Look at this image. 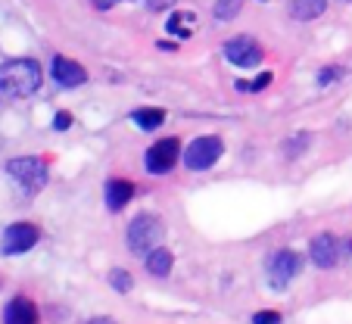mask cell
Here are the masks:
<instances>
[{"instance_id":"obj_1","label":"cell","mask_w":352,"mask_h":324,"mask_svg":"<svg viewBox=\"0 0 352 324\" xmlns=\"http://www.w3.org/2000/svg\"><path fill=\"white\" fill-rule=\"evenodd\" d=\"M41 87V66L34 60H10L0 66V94L28 97Z\"/></svg>"},{"instance_id":"obj_2","label":"cell","mask_w":352,"mask_h":324,"mask_svg":"<svg viewBox=\"0 0 352 324\" xmlns=\"http://www.w3.org/2000/svg\"><path fill=\"white\" fill-rule=\"evenodd\" d=\"M162 234H166V228H162L160 215L140 212V215L131 219V225H128V234H125L128 250L138 252V256H150V252L162 244Z\"/></svg>"},{"instance_id":"obj_3","label":"cell","mask_w":352,"mask_h":324,"mask_svg":"<svg viewBox=\"0 0 352 324\" xmlns=\"http://www.w3.org/2000/svg\"><path fill=\"white\" fill-rule=\"evenodd\" d=\"M7 172L16 184L25 193H38L47 184V162L38 156H22V159H10Z\"/></svg>"},{"instance_id":"obj_4","label":"cell","mask_w":352,"mask_h":324,"mask_svg":"<svg viewBox=\"0 0 352 324\" xmlns=\"http://www.w3.org/2000/svg\"><path fill=\"white\" fill-rule=\"evenodd\" d=\"M221 153H225V144H221L215 134H206V138H197L184 150V166L190 169V172H203V169H212L215 162H219Z\"/></svg>"},{"instance_id":"obj_5","label":"cell","mask_w":352,"mask_h":324,"mask_svg":"<svg viewBox=\"0 0 352 324\" xmlns=\"http://www.w3.org/2000/svg\"><path fill=\"white\" fill-rule=\"evenodd\" d=\"M178 156H181L178 138H162V140H156V144L146 150L144 166H146V172L150 175H166V172H172L175 169Z\"/></svg>"},{"instance_id":"obj_6","label":"cell","mask_w":352,"mask_h":324,"mask_svg":"<svg viewBox=\"0 0 352 324\" xmlns=\"http://www.w3.org/2000/svg\"><path fill=\"white\" fill-rule=\"evenodd\" d=\"M302 272V256L293 250H278L272 259H268V281H272V287H287L296 274Z\"/></svg>"},{"instance_id":"obj_7","label":"cell","mask_w":352,"mask_h":324,"mask_svg":"<svg viewBox=\"0 0 352 324\" xmlns=\"http://www.w3.org/2000/svg\"><path fill=\"white\" fill-rule=\"evenodd\" d=\"M221 50H225L228 63H234V66H240V69H253V66H259L262 56H265V50L259 47V41L246 38V34L225 41V47H221Z\"/></svg>"},{"instance_id":"obj_8","label":"cell","mask_w":352,"mask_h":324,"mask_svg":"<svg viewBox=\"0 0 352 324\" xmlns=\"http://www.w3.org/2000/svg\"><path fill=\"white\" fill-rule=\"evenodd\" d=\"M41 231L34 225H28V222H16V225H10L7 231H3V252L7 256H19V252H28L34 244H38Z\"/></svg>"},{"instance_id":"obj_9","label":"cell","mask_w":352,"mask_h":324,"mask_svg":"<svg viewBox=\"0 0 352 324\" xmlns=\"http://www.w3.org/2000/svg\"><path fill=\"white\" fill-rule=\"evenodd\" d=\"M309 252H312V262L318 265V268H331L340 259V244L333 234H318V237H312Z\"/></svg>"},{"instance_id":"obj_10","label":"cell","mask_w":352,"mask_h":324,"mask_svg":"<svg viewBox=\"0 0 352 324\" xmlns=\"http://www.w3.org/2000/svg\"><path fill=\"white\" fill-rule=\"evenodd\" d=\"M54 78L60 81L63 87H78V85L87 81V72H85L81 63L69 60V56H56L54 60Z\"/></svg>"},{"instance_id":"obj_11","label":"cell","mask_w":352,"mask_h":324,"mask_svg":"<svg viewBox=\"0 0 352 324\" xmlns=\"http://www.w3.org/2000/svg\"><path fill=\"white\" fill-rule=\"evenodd\" d=\"M3 324H38V309L32 299L16 296L3 312Z\"/></svg>"},{"instance_id":"obj_12","label":"cell","mask_w":352,"mask_h":324,"mask_svg":"<svg viewBox=\"0 0 352 324\" xmlns=\"http://www.w3.org/2000/svg\"><path fill=\"white\" fill-rule=\"evenodd\" d=\"M131 197H134V184H131V181H125V178L107 181V206L113 212L125 209V206L131 203Z\"/></svg>"},{"instance_id":"obj_13","label":"cell","mask_w":352,"mask_h":324,"mask_svg":"<svg viewBox=\"0 0 352 324\" xmlns=\"http://www.w3.org/2000/svg\"><path fill=\"white\" fill-rule=\"evenodd\" d=\"M324 10H327V0H290V16L299 22L318 19Z\"/></svg>"},{"instance_id":"obj_14","label":"cell","mask_w":352,"mask_h":324,"mask_svg":"<svg viewBox=\"0 0 352 324\" xmlns=\"http://www.w3.org/2000/svg\"><path fill=\"white\" fill-rule=\"evenodd\" d=\"M146 272L156 274V278H166V274L172 272V252L162 250V246H156V250L146 256Z\"/></svg>"},{"instance_id":"obj_15","label":"cell","mask_w":352,"mask_h":324,"mask_svg":"<svg viewBox=\"0 0 352 324\" xmlns=\"http://www.w3.org/2000/svg\"><path fill=\"white\" fill-rule=\"evenodd\" d=\"M131 122L138 128H144V131H156V128L166 122V113H162V109H134Z\"/></svg>"},{"instance_id":"obj_16","label":"cell","mask_w":352,"mask_h":324,"mask_svg":"<svg viewBox=\"0 0 352 324\" xmlns=\"http://www.w3.org/2000/svg\"><path fill=\"white\" fill-rule=\"evenodd\" d=\"M193 25H197L193 13H175L172 19L166 22V28H168L172 34H178V38H190V34H193Z\"/></svg>"},{"instance_id":"obj_17","label":"cell","mask_w":352,"mask_h":324,"mask_svg":"<svg viewBox=\"0 0 352 324\" xmlns=\"http://www.w3.org/2000/svg\"><path fill=\"white\" fill-rule=\"evenodd\" d=\"M109 284H113L119 293H128L134 287V281H131V274H128V272H122V268H113V272H109Z\"/></svg>"},{"instance_id":"obj_18","label":"cell","mask_w":352,"mask_h":324,"mask_svg":"<svg viewBox=\"0 0 352 324\" xmlns=\"http://www.w3.org/2000/svg\"><path fill=\"white\" fill-rule=\"evenodd\" d=\"M240 10V0H219L215 3V19H231V16H237Z\"/></svg>"},{"instance_id":"obj_19","label":"cell","mask_w":352,"mask_h":324,"mask_svg":"<svg viewBox=\"0 0 352 324\" xmlns=\"http://www.w3.org/2000/svg\"><path fill=\"white\" fill-rule=\"evenodd\" d=\"M253 324H280V315L278 312H256Z\"/></svg>"},{"instance_id":"obj_20","label":"cell","mask_w":352,"mask_h":324,"mask_svg":"<svg viewBox=\"0 0 352 324\" xmlns=\"http://www.w3.org/2000/svg\"><path fill=\"white\" fill-rule=\"evenodd\" d=\"M69 125H72V116H69V113H56V122H54L56 131H66Z\"/></svg>"},{"instance_id":"obj_21","label":"cell","mask_w":352,"mask_h":324,"mask_svg":"<svg viewBox=\"0 0 352 324\" xmlns=\"http://www.w3.org/2000/svg\"><path fill=\"white\" fill-rule=\"evenodd\" d=\"M268 81H272V72H262V75H259V78H256V81H253V85L246 87V91H262V87H265V85H268Z\"/></svg>"},{"instance_id":"obj_22","label":"cell","mask_w":352,"mask_h":324,"mask_svg":"<svg viewBox=\"0 0 352 324\" xmlns=\"http://www.w3.org/2000/svg\"><path fill=\"white\" fill-rule=\"evenodd\" d=\"M340 75V69H321V75H318V85H327V81H333Z\"/></svg>"},{"instance_id":"obj_23","label":"cell","mask_w":352,"mask_h":324,"mask_svg":"<svg viewBox=\"0 0 352 324\" xmlns=\"http://www.w3.org/2000/svg\"><path fill=\"white\" fill-rule=\"evenodd\" d=\"M150 3V10H166V7H172L175 0H146Z\"/></svg>"},{"instance_id":"obj_24","label":"cell","mask_w":352,"mask_h":324,"mask_svg":"<svg viewBox=\"0 0 352 324\" xmlns=\"http://www.w3.org/2000/svg\"><path fill=\"white\" fill-rule=\"evenodd\" d=\"M91 3H94L97 10H109V7H116L119 0H91Z\"/></svg>"},{"instance_id":"obj_25","label":"cell","mask_w":352,"mask_h":324,"mask_svg":"<svg viewBox=\"0 0 352 324\" xmlns=\"http://www.w3.org/2000/svg\"><path fill=\"white\" fill-rule=\"evenodd\" d=\"M87 324H116V321H113V318H91Z\"/></svg>"},{"instance_id":"obj_26","label":"cell","mask_w":352,"mask_h":324,"mask_svg":"<svg viewBox=\"0 0 352 324\" xmlns=\"http://www.w3.org/2000/svg\"><path fill=\"white\" fill-rule=\"evenodd\" d=\"M259 3H265V0H259Z\"/></svg>"}]
</instances>
